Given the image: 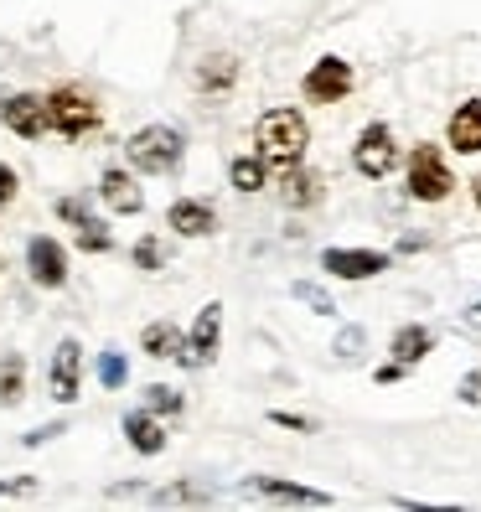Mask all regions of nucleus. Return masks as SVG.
<instances>
[{"mask_svg":"<svg viewBox=\"0 0 481 512\" xmlns=\"http://www.w3.org/2000/svg\"><path fill=\"white\" fill-rule=\"evenodd\" d=\"M47 109H52V130L57 135H88L99 125V109L88 94H78V88H57V94H47Z\"/></svg>","mask_w":481,"mask_h":512,"instance_id":"nucleus-5","label":"nucleus"},{"mask_svg":"<svg viewBox=\"0 0 481 512\" xmlns=\"http://www.w3.org/2000/svg\"><path fill=\"white\" fill-rule=\"evenodd\" d=\"M264 166H269L264 156H238V161L228 166L233 187H238V192H259V187H264Z\"/></svg>","mask_w":481,"mask_h":512,"instance_id":"nucleus-21","label":"nucleus"},{"mask_svg":"<svg viewBox=\"0 0 481 512\" xmlns=\"http://www.w3.org/2000/svg\"><path fill=\"white\" fill-rule=\"evenodd\" d=\"M254 145H259V156L269 166H300V156H306V145H311V125L300 119V109H269L259 114V125H254Z\"/></svg>","mask_w":481,"mask_h":512,"instance_id":"nucleus-1","label":"nucleus"},{"mask_svg":"<svg viewBox=\"0 0 481 512\" xmlns=\"http://www.w3.org/2000/svg\"><path fill=\"white\" fill-rule=\"evenodd\" d=\"M425 352H430V331L425 326H404L394 337V363H404V368H414Z\"/></svg>","mask_w":481,"mask_h":512,"instance_id":"nucleus-19","label":"nucleus"},{"mask_svg":"<svg viewBox=\"0 0 481 512\" xmlns=\"http://www.w3.org/2000/svg\"><path fill=\"white\" fill-rule=\"evenodd\" d=\"M11 197H16V171L0 166V202H11Z\"/></svg>","mask_w":481,"mask_h":512,"instance_id":"nucleus-30","label":"nucleus"},{"mask_svg":"<svg viewBox=\"0 0 481 512\" xmlns=\"http://www.w3.org/2000/svg\"><path fill=\"white\" fill-rule=\"evenodd\" d=\"M450 192H456V176H450L440 145H414V156H409V197L414 202H445Z\"/></svg>","mask_w":481,"mask_h":512,"instance_id":"nucleus-3","label":"nucleus"},{"mask_svg":"<svg viewBox=\"0 0 481 512\" xmlns=\"http://www.w3.org/2000/svg\"><path fill=\"white\" fill-rule=\"evenodd\" d=\"M135 264H140V269H161V249H156V238H140V244H135Z\"/></svg>","mask_w":481,"mask_h":512,"instance_id":"nucleus-26","label":"nucleus"},{"mask_svg":"<svg viewBox=\"0 0 481 512\" xmlns=\"http://www.w3.org/2000/svg\"><path fill=\"white\" fill-rule=\"evenodd\" d=\"M347 88H352V68L342 57H321L306 73V99L311 104H337V99H347Z\"/></svg>","mask_w":481,"mask_h":512,"instance_id":"nucleus-8","label":"nucleus"},{"mask_svg":"<svg viewBox=\"0 0 481 512\" xmlns=\"http://www.w3.org/2000/svg\"><path fill=\"white\" fill-rule=\"evenodd\" d=\"M352 166L363 171V176H388L399 166V145H394V130L388 125H368L363 135H357V145H352Z\"/></svg>","mask_w":481,"mask_h":512,"instance_id":"nucleus-4","label":"nucleus"},{"mask_svg":"<svg viewBox=\"0 0 481 512\" xmlns=\"http://www.w3.org/2000/svg\"><path fill=\"white\" fill-rule=\"evenodd\" d=\"M476 207H481V176H476Z\"/></svg>","mask_w":481,"mask_h":512,"instance_id":"nucleus-32","label":"nucleus"},{"mask_svg":"<svg viewBox=\"0 0 481 512\" xmlns=\"http://www.w3.org/2000/svg\"><path fill=\"white\" fill-rule=\"evenodd\" d=\"M140 347L150 357H182L187 352V337H182V326H171V321H150L140 331Z\"/></svg>","mask_w":481,"mask_h":512,"instance_id":"nucleus-17","label":"nucleus"},{"mask_svg":"<svg viewBox=\"0 0 481 512\" xmlns=\"http://www.w3.org/2000/svg\"><path fill=\"white\" fill-rule=\"evenodd\" d=\"M280 197H285V207H316L321 202V176L306 171V166H290L280 176Z\"/></svg>","mask_w":481,"mask_h":512,"instance_id":"nucleus-15","label":"nucleus"},{"mask_svg":"<svg viewBox=\"0 0 481 512\" xmlns=\"http://www.w3.org/2000/svg\"><path fill=\"white\" fill-rule=\"evenodd\" d=\"M295 295H300V300H311V306H316L321 316H332V300H326L316 285H295Z\"/></svg>","mask_w":481,"mask_h":512,"instance_id":"nucleus-27","label":"nucleus"},{"mask_svg":"<svg viewBox=\"0 0 481 512\" xmlns=\"http://www.w3.org/2000/svg\"><path fill=\"white\" fill-rule=\"evenodd\" d=\"M114 244V238H109V228L99 223V218H83L78 223V249H88V254H104Z\"/></svg>","mask_w":481,"mask_h":512,"instance_id":"nucleus-22","label":"nucleus"},{"mask_svg":"<svg viewBox=\"0 0 481 512\" xmlns=\"http://www.w3.org/2000/svg\"><path fill=\"white\" fill-rule=\"evenodd\" d=\"M26 269H32V280L42 290L68 285V254H63L57 238H32V244H26Z\"/></svg>","mask_w":481,"mask_h":512,"instance_id":"nucleus-6","label":"nucleus"},{"mask_svg":"<svg viewBox=\"0 0 481 512\" xmlns=\"http://www.w3.org/2000/svg\"><path fill=\"white\" fill-rule=\"evenodd\" d=\"M145 409H150V414H161V409L176 414V409H182V394H176V388H166V383H150V388H145Z\"/></svg>","mask_w":481,"mask_h":512,"instance_id":"nucleus-25","label":"nucleus"},{"mask_svg":"<svg viewBox=\"0 0 481 512\" xmlns=\"http://www.w3.org/2000/svg\"><path fill=\"white\" fill-rule=\"evenodd\" d=\"M166 223H171L176 233H182V238H207V233L218 228V218H213V207H207V202H192V197H182V202H176Z\"/></svg>","mask_w":481,"mask_h":512,"instance_id":"nucleus-14","label":"nucleus"},{"mask_svg":"<svg viewBox=\"0 0 481 512\" xmlns=\"http://www.w3.org/2000/svg\"><path fill=\"white\" fill-rule=\"evenodd\" d=\"M321 269L337 280H373L388 269V254H373V249H326L321 254Z\"/></svg>","mask_w":481,"mask_h":512,"instance_id":"nucleus-7","label":"nucleus"},{"mask_svg":"<svg viewBox=\"0 0 481 512\" xmlns=\"http://www.w3.org/2000/svg\"><path fill=\"white\" fill-rule=\"evenodd\" d=\"M254 492L275 497V502H300V507H332V497L326 492H311V487H295V481H280V476H259Z\"/></svg>","mask_w":481,"mask_h":512,"instance_id":"nucleus-16","label":"nucleus"},{"mask_svg":"<svg viewBox=\"0 0 481 512\" xmlns=\"http://www.w3.org/2000/svg\"><path fill=\"white\" fill-rule=\"evenodd\" d=\"M125 435H130V445L140 450V456H161L166 450V430L150 414H125Z\"/></svg>","mask_w":481,"mask_h":512,"instance_id":"nucleus-18","label":"nucleus"},{"mask_svg":"<svg viewBox=\"0 0 481 512\" xmlns=\"http://www.w3.org/2000/svg\"><path fill=\"white\" fill-rule=\"evenodd\" d=\"M269 419H275V425H285V430H311V419H300V414H285V409H275Z\"/></svg>","mask_w":481,"mask_h":512,"instance_id":"nucleus-29","label":"nucleus"},{"mask_svg":"<svg viewBox=\"0 0 481 512\" xmlns=\"http://www.w3.org/2000/svg\"><path fill=\"white\" fill-rule=\"evenodd\" d=\"M450 145L461 150V156H476L481 150V99H471V104H461L456 114H450Z\"/></svg>","mask_w":481,"mask_h":512,"instance_id":"nucleus-13","label":"nucleus"},{"mask_svg":"<svg viewBox=\"0 0 481 512\" xmlns=\"http://www.w3.org/2000/svg\"><path fill=\"white\" fill-rule=\"evenodd\" d=\"M357 342H363V331H342V342H337V352H342V357H352V347H357Z\"/></svg>","mask_w":481,"mask_h":512,"instance_id":"nucleus-31","label":"nucleus"},{"mask_svg":"<svg viewBox=\"0 0 481 512\" xmlns=\"http://www.w3.org/2000/svg\"><path fill=\"white\" fill-rule=\"evenodd\" d=\"M0 119H6L16 135H26V140H37L42 130H52V109H47L42 94H16V99H6V104H0Z\"/></svg>","mask_w":481,"mask_h":512,"instance_id":"nucleus-9","label":"nucleus"},{"mask_svg":"<svg viewBox=\"0 0 481 512\" xmlns=\"http://www.w3.org/2000/svg\"><path fill=\"white\" fill-rule=\"evenodd\" d=\"M156 502H207V492H197V487H171V492H161Z\"/></svg>","mask_w":481,"mask_h":512,"instance_id":"nucleus-28","label":"nucleus"},{"mask_svg":"<svg viewBox=\"0 0 481 512\" xmlns=\"http://www.w3.org/2000/svg\"><path fill=\"white\" fill-rule=\"evenodd\" d=\"M182 150H187L182 130H171V125H145V130H135V135H130L125 156H130V166H135V171L166 176V171L182 166Z\"/></svg>","mask_w":481,"mask_h":512,"instance_id":"nucleus-2","label":"nucleus"},{"mask_svg":"<svg viewBox=\"0 0 481 512\" xmlns=\"http://www.w3.org/2000/svg\"><path fill=\"white\" fill-rule=\"evenodd\" d=\"M99 197H104V207H114V213H140V207H145V192H140V182H135L125 166H109L104 171Z\"/></svg>","mask_w":481,"mask_h":512,"instance_id":"nucleus-12","label":"nucleus"},{"mask_svg":"<svg viewBox=\"0 0 481 512\" xmlns=\"http://www.w3.org/2000/svg\"><path fill=\"white\" fill-rule=\"evenodd\" d=\"M125 378H130V363H125L119 352H104V357H99V383H104V388H125Z\"/></svg>","mask_w":481,"mask_h":512,"instance_id":"nucleus-24","label":"nucleus"},{"mask_svg":"<svg viewBox=\"0 0 481 512\" xmlns=\"http://www.w3.org/2000/svg\"><path fill=\"white\" fill-rule=\"evenodd\" d=\"M218 326H223V306H207L192 326V342L187 352L176 357V363H187V368H202V363H213V352H218Z\"/></svg>","mask_w":481,"mask_h":512,"instance_id":"nucleus-10","label":"nucleus"},{"mask_svg":"<svg viewBox=\"0 0 481 512\" xmlns=\"http://www.w3.org/2000/svg\"><path fill=\"white\" fill-rule=\"evenodd\" d=\"M78 368H83V347L73 337L57 342V357H52V399L57 404H73L78 399Z\"/></svg>","mask_w":481,"mask_h":512,"instance_id":"nucleus-11","label":"nucleus"},{"mask_svg":"<svg viewBox=\"0 0 481 512\" xmlns=\"http://www.w3.org/2000/svg\"><path fill=\"white\" fill-rule=\"evenodd\" d=\"M233 78H238V57H207V63L197 68V83L213 88V94H223Z\"/></svg>","mask_w":481,"mask_h":512,"instance_id":"nucleus-20","label":"nucleus"},{"mask_svg":"<svg viewBox=\"0 0 481 512\" xmlns=\"http://www.w3.org/2000/svg\"><path fill=\"white\" fill-rule=\"evenodd\" d=\"M0 404H21V357L11 352L0 368Z\"/></svg>","mask_w":481,"mask_h":512,"instance_id":"nucleus-23","label":"nucleus"}]
</instances>
